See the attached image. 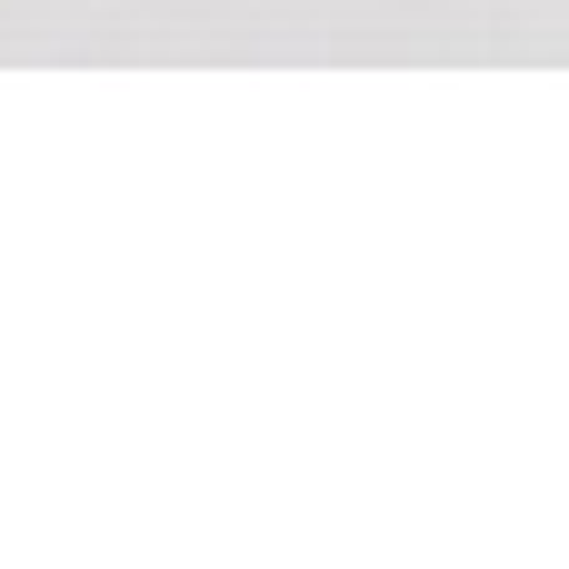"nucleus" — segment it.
<instances>
[]
</instances>
